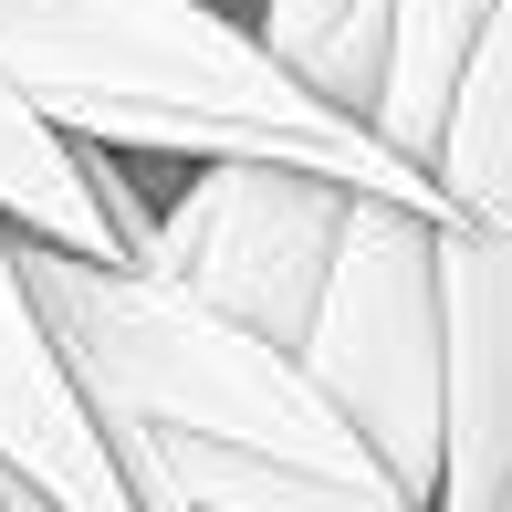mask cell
Wrapping results in <instances>:
<instances>
[{
    "instance_id": "cell-1",
    "label": "cell",
    "mask_w": 512,
    "mask_h": 512,
    "mask_svg": "<svg viewBox=\"0 0 512 512\" xmlns=\"http://www.w3.org/2000/svg\"><path fill=\"white\" fill-rule=\"evenodd\" d=\"M0 74L63 136L136 157H293L345 189L439 209L418 157H398L356 105L314 95L262 21L220 0H0Z\"/></svg>"
},
{
    "instance_id": "cell-2",
    "label": "cell",
    "mask_w": 512,
    "mask_h": 512,
    "mask_svg": "<svg viewBox=\"0 0 512 512\" xmlns=\"http://www.w3.org/2000/svg\"><path fill=\"white\" fill-rule=\"evenodd\" d=\"M21 272L42 293V324H53L74 387L105 418V450L136 429H199V439H241V450H272L293 471L335 481L356 512H408L387 460L356 439V418L314 387V366L283 335L220 314L157 262L74 251L53 230H21Z\"/></svg>"
},
{
    "instance_id": "cell-3",
    "label": "cell",
    "mask_w": 512,
    "mask_h": 512,
    "mask_svg": "<svg viewBox=\"0 0 512 512\" xmlns=\"http://www.w3.org/2000/svg\"><path fill=\"white\" fill-rule=\"evenodd\" d=\"M314 387L356 418V439L387 460L408 512L450 481V293H439V209L356 189L324 304L304 324Z\"/></svg>"
},
{
    "instance_id": "cell-4",
    "label": "cell",
    "mask_w": 512,
    "mask_h": 512,
    "mask_svg": "<svg viewBox=\"0 0 512 512\" xmlns=\"http://www.w3.org/2000/svg\"><path fill=\"white\" fill-rule=\"evenodd\" d=\"M439 293H450V481L439 512H512V0H492L439 126Z\"/></svg>"
},
{
    "instance_id": "cell-5",
    "label": "cell",
    "mask_w": 512,
    "mask_h": 512,
    "mask_svg": "<svg viewBox=\"0 0 512 512\" xmlns=\"http://www.w3.org/2000/svg\"><path fill=\"white\" fill-rule=\"evenodd\" d=\"M345 209H356V189L324 168H293V157H189L178 189L157 199L147 262L304 356V324L324 304Z\"/></svg>"
},
{
    "instance_id": "cell-6",
    "label": "cell",
    "mask_w": 512,
    "mask_h": 512,
    "mask_svg": "<svg viewBox=\"0 0 512 512\" xmlns=\"http://www.w3.org/2000/svg\"><path fill=\"white\" fill-rule=\"evenodd\" d=\"M0 460L42 481L53 512H136L126 471L105 450V418L74 387L53 324H42V293L21 272V220L0 209Z\"/></svg>"
},
{
    "instance_id": "cell-7",
    "label": "cell",
    "mask_w": 512,
    "mask_h": 512,
    "mask_svg": "<svg viewBox=\"0 0 512 512\" xmlns=\"http://www.w3.org/2000/svg\"><path fill=\"white\" fill-rule=\"evenodd\" d=\"M115 471H126L136 512H356L335 481L293 471L272 450H241V439H199V429L115 439Z\"/></svg>"
},
{
    "instance_id": "cell-8",
    "label": "cell",
    "mask_w": 512,
    "mask_h": 512,
    "mask_svg": "<svg viewBox=\"0 0 512 512\" xmlns=\"http://www.w3.org/2000/svg\"><path fill=\"white\" fill-rule=\"evenodd\" d=\"M492 0H387V84H377V136L398 157L429 168L439 157V126H450V95H460V63H471ZM439 178V168H429Z\"/></svg>"
},
{
    "instance_id": "cell-9",
    "label": "cell",
    "mask_w": 512,
    "mask_h": 512,
    "mask_svg": "<svg viewBox=\"0 0 512 512\" xmlns=\"http://www.w3.org/2000/svg\"><path fill=\"white\" fill-rule=\"evenodd\" d=\"M0 209H11L21 230L74 241V251H115V220H105L95 178H84V147L53 126V115L21 105L11 74H0Z\"/></svg>"
},
{
    "instance_id": "cell-10",
    "label": "cell",
    "mask_w": 512,
    "mask_h": 512,
    "mask_svg": "<svg viewBox=\"0 0 512 512\" xmlns=\"http://www.w3.org/2000/svg\"><path fill=\"white\" fill-rule=\"evenodd\" d=\"M262 42L314 84V95L356 105L377 126V84H387V0H251Z\"/></svg>"
},
{
    "instance_id": "cell-11",
    "label": "cell",
    "mask_w": 512,
    "mask_h": 512,
    "mask_svg": "<svg viewBox=\"0 0 512 512\" xmlns=\"http://www.w3.org/2000/svg\"><path fill=\"white\" fill-rule=\"evenodd\" d=\"M0 502H21V512H32V502H42V481H32V471H11V460H0Z\"/></svg>"
}]
</instances>
